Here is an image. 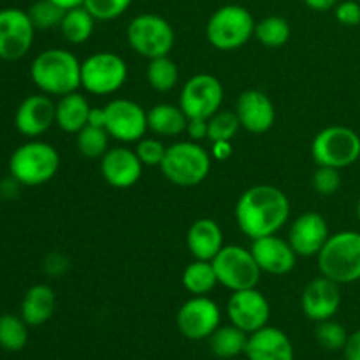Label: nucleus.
Here are the masks:
<instances>
[{
  "instance_id": "obj_48",
  "label": "nucleus",
  "mask_w": 360,
  "mask_h": 360,
  "mask_svg": "<svg viewBox=\"0 0 360 360\" xmlns=\"http://www.w3.org/2000/svg\"><path fill=\"white\" fill-rule=\"evenodd\" d=\"M357 217H359V220H360V199H359V202H357Z\"/></svg>"
},
{
  "instance_id": "obj_3",
  "label": "nucleus",
  "mask_w": 360,
  "mask_h": 360,
  "mask_svg": "<svg viewBox=\"0 0 360 360\" xmlns=\"http://www.w3.org/2000/svg\"><path fill=\"white\" fill-rule=\"evenodd\" d=\"M322 276L338 285L360 280V232L341 231L330 234L316 255Z\"/></svg>"
},
{
  "instance_id": "obj_30",
  "label": "nucleus",
  "mask_w": 360,
  "mask_h": 360,
  "mask_svg": "<svg viewBox=\"0 0 360 360\" xmlns=\"http://www.w3.org/2000/svg\"><path fill=\"white\" fill-rule=\"evenodd\" d=\"M146 77L153 90L165 94L178 84L179 69L174 60L169 58V55L158 56V58H151L148 63Z\"/></svg>"
},
{
  "instance_id": "obj_9",
  "label": "nucleus",
  "mask_w": 360,
  "mask_h": 360,
  "mask_svg": "<svg viewBox=\"0 0 360 360\" xmlns=\"http://www.w3.org/2000/svg\"><path fill=\"white\" fill-rule=\"evenodd\" d=\"M211 262L217 271L218 283L232 292L255 288L262 274L255 257L243 246H224Z\"/></svg>"
},
{
  "instance_id": "obj_46",
  "label": "nucleus",
  "mask_w": 360,
  "mask_h": 360,
  "mask_svg": "<svg viewBox=\"0 0 360 360\" xmlns=\"http://www.w3.org/2000/svg\"><path fill=\"white\" fill-rule=\"evenodd\" d=\"M88 125L104 127L105 129V111L104 108H91L90 116H88Z\"/></svg>"
},
{
  "instance_id": "obj_33",
  "label": "nucleus",
  "mask_w": 360,
  "mask_h": 360,
  "mask_svg": "<svg viewBox=\"0 0 360 360\" xmlns=\"http://www.w3.org/2000/svg\"><path fill=\"white\" fill-rule=\"evenodd\" d=\"M76 146L83 157L102 158L109 150V132L104 127L86 125L76 134Z\"/></svg>"
},
{
  "instance_id": "obj_37",
  "label": "nucleus",
  "mask_w": 360,
  "mask_h": 360,
  "mask_svg": "<svg viewBox=\"0 0 360 360\" xmlns=\"http://www.w3.org/2000/svg\"><path fill=\"white\" fill-rule=\"evenodd\" d=\"M132 0H84L83 6L97 21H111L122 16Z\"/></svg>"
},
{
  "instance_id": "obj_39",
  "label": "nucleus",
  "mask_w": 360,
  "mask_h": 360,
  "mask_svg": "<svg viewBox=\"0 0 360 360\" xmlns=\"http://www.w3.org/2000/svg\"><path fill=\"white\" fill-rule=\"evenodd\" d=\"M165 151H167V146L162 141L153 139V137L137 141L136 153L139 160L143 162V165H158L160 167L162 160L165 157Z\"/></svg>"
},
{
  "instance_id": "obj_14",
  "label": "nucleus",
  "mask_w": 360,
  "mask_h": 360,
  "mask_svg": "<svg viewBox=\"0 0 360 360\" xmlns=\"http://www.w3.org/2000/svg\"><path fill=\"white\" fill-rule=\"evenodd\" d=\"M105 130L122 143H136L148 130V112L137 102L115 98L104 108Z\"/></svg>"
},
{
  "instance_id": "obj_34",
  "label": "nucleus",
  "mask_w": 360,
  "mask_h": 360,
  "mask_svg": "<svg viewBox=\"0 0 360 360\" xmlns=\"http://www.w3.org/2000/svg\"><path fill=\"white\" fill-rule=\"evenodd\" d=\"M207 139L211 143H217V141H232L238 134L239 123L238 115L236 111H218L207 120Z\"/></svg>"
},
{
  "instance_id": "obj_24",
  "label": "nucleus",
  "mask_w": 360,
  "mask_h": 360,
  "mask_svg": "<svg viewBox=\"0 0 360 360\" xmlns=\"http://www.w3.org/2000/svg\"><path fill=\"white\" fill-rule=\"evenodd\" d=\"M56 308V295L49 285L39 283L27 290L21 301V319L28 327H39L48 322Z\"/></svg>"
},
{
  "instance_id": "obj_38",
  "label": "nucleus",
  "mask_w": 360,
  "mask_h": 360,
  "mask_svg": "<svg viewBox=\"0 0 360 360\" xmlns=\"http://www.w3.org/2000/svg\"><path fill=\"white\" fill-rule=\"evenodd\" d=\"M341 186V174L340 169L326 167L319 165V169L313 174V188L320 195H333L340 190Z\"/></svg>"
},
{
  "instance_id": "obj_28",
  "label": "nucleus",
  "mask_w": 360,
  "mask_h": 360,
  "mask_svg": "<svg viewBox=\"0 0 360 360\" xmlns=\"http://www.w3.org/2000/svg\"><path fill=\"white\" fill-rule=\"evenodd\" d=\"M95 21L97 20L91 16L86 7H74V9L65 11L62 23H60V30L70 44H83L94 34Z\"/></svg>"
},
{
  "instance_id": "obj_31",
  "label": "nucleus",
  "mask_w": 360,
  "mask_h": 360,
  "mask_svg": "<svg viewBox=\"0 0 360 360\" xmlns=\"http://www.w3.org/2000/svg\"><path fill=\"white\" fill-rule=\"evenodd\" d=\"M28 341V323L21 315H0V348L7 352L23 350Z\"/></svg>"
},
{
  "instance_id": "obj_11",
  "label": "nucleus",
  "mask_w": 360,
  "mask_h": 360,
  "mask_svg": "<svg viewBox=\"0 0 360 360\" xmlns=\"http://www.w3.org/2000/svg\"><path fill=\"white\" fill-rule=\"evenodd\" d=\"M224 84L213 74H197L183 84L179 108L188 118L210 120L221 109Z\"/></svg>"
},
{
  "instance_id": "obj_16",
  "label": "nucleus",
  "mask_w": 360,
  "mask_h": 360,
  "mask_svg": "<svg viewBox=\"0 0 360 360\" xmlns=\"http://www.w3.org/2000/svg\"><path fill=\"white\" fill-rule=\"evenodd\" d=\"M56 123V104L46 94L30 95L16 109L14 125L25 137H39Z\"/></svg>"
},
{
  "instance_id": "obj_40",
  "label": "nucleus",
  "mask_w": 360,
  "mask_h": 360,
  "mask_svg": "<svg viewBox=\"0 0 360 360\" xmlns=\"http://www.w3.org/2000/svg\"><path fill=\"white\" fill-rule=\"evenodd\" d=\"M336 20L345 27L360 25V4L355 0H345L336 6Z\"/></svg>"
},
{
  "instance_id": "obj_15",
  "label": "nucleus",
  "mask_w": 360,
  "mask_h": 360,
  "mask_svg": "<svg viewBox=\"0 0 360 360\" xmlns=\"http://www.w3.org/2000/svg\"><path fill=\"white\" fill-rule=\"evenodd\" d=\"M227 315L232 326L239 327L246 334H252L267 326L271 306L262 292L257 288H246L232 292L227 302Z\"/></svg>"
},
{
  "instance_id": "obj_4",
  "label": "nucleus",
  "mask_w": 360,
  "mask_h": 360,
  "mask_svg": "<svg viewBox=\"0 0 360 360\" xmlns=\"http://www.w3.org/2000/svg\"><path fill=\"white\" fill-rule=\"evenodd\" d=\"M60 169V155L44 141H28L13 151L9 172L20 185L39 186L51 181Z\"/></svg>"
},
{
  "instance_id": "obj_7",
  "label": "nucleus",
  "mask_w": 360,
  "mask_h": 360,
  "mask_svg": "<svg viewBox=\"0 0 360 360\" xmlns=\"http://www.w3.org/2000/svg\"><path fill=\"white\" fill-rule=\"evenodd\" d=\"M311 157L316 165L345 169L360 158V136L343 125L320 130L311 144Z\"/></svg>"
},
{
  "instance_id": "obj_8",
  "label": "nucleus",
  "mask_w": 360,
  "mask_h": 360,
  "mask_svg": "<svg viewBox=\"0 0 360 360\" xmlns=\"http://www.w3.org/2000/svg\"><path fill=\"white\" fill-rule=\"evenodd\" d=\"M174 39L171 23L153 13H143L132 18L127 27V41L130 48L148 60L169 55L174 46Z\"/></svg>"
},
{
  "instance_id": "obj_10",
  "label": "nucleus",
  "mask_w": 360,
  "mask_h": 360,
  "mask_svg": "<svg viewBox=\"0 0 360 360\" xmlns=\"http://www.w3.org/2000/svg\"><path fill=\"white\" fill-rule=\"evenodd\" d=\"M129 69L116 53L101 51L81 63V86L94 95H111L125 84Z\"/></svg>"
},
{
  "instance_id": "obj_19",
  "label": "nucleus",
  "mask_w": 360,
  "mask_h": 360,
  "mask_svg": "<svg viewBox=\"0 0 360 360\" xmlns=\"http://www.w3.org/2000/svg\"><path fill=\"white\" fill-rule=\"evenodd\" d=\"M250 252L255 257L260 271L274 274V276L288 274L297 262V253L294 252L288 239L285 241L276 234L253 239Z\"/></svg>"
},
{
  "instance_id": "obj_23",
  "label": "nucleus",
  "mask_w": 360,
  "mask_h": 360,
  "mask_svg": "<svg viewBox=\"0 0 360 360\" xmlns=\"http://www.w3.org/2000/svg\"><path fill=\"white\" fill-rule=\"evenodd\" d=\"M186 246L197 260H213L224 248V232L211 218L193 221L186 234Z\"/></svg>"
},
{
  "instance_id": "obj_12",
  "label": "nucleus",
  "mask_w": 360,
  "mask_h": 360,
  "mask_svg": "<svg viewBox=\"0 0 360 360\" xmlns=\"http://www.w3.org/2000/svg\"><path fill=\"white\" fill-rule=\"evenodd\" d=\"M35 27L27 11L18 7L0 9V58L20 60L34 44Z\"/></svg>"
},
{
  "instance_id": "obj_43",
  "label": "nucleus",
  "mask_w": 360,
  "mask_h": 360,
  "mask_svg": "<svg viewBox=\"0 0 360 360\" xmlns=\"http://www.w3.org/2000/svg\"><path fill=\"white\" fill-rule=\"evenodd\" d=\"M343 355L347 360H360V329L348 334L347 345L343 348Z\"/></svg>"
},
{
  "instance_id": "obj_22",
  "label": "nucleus",
  "mask_w": 360,
  "mask_h": 360,
  "mask_svg": "<svg viewBox=\"0 0 360 360\" xmlns=\"http://www.w3.org/2000/svg\"><path fill=\"white\" fill-rule=\"evenodd\" d=\"M245 355L248 360H294V345L278 327L266 326L248 336Z\"/></svg>"
},
{
  "instance_id": "obj_20",
  "label": "nucleus",
  "mask_w": 360,
  "mask_h": 360,
  "mask_svg": "<svg viewBox=\"0 0 360 360\" xmlns=\"http://www.w3.org/2000/svg\"><path fill=\"white\" fill-rule=\"evenodd\" d=\"M143 167L136 150L123 146L108 150L101 158L102 178L115 188H130L136 185L143 174Z\"/></svg>"
},
{
  "instance_id": "obj_29",
  "label": "nucleus",
  "mask_w": 360,
  "mask_h": 360,
  "mask_svg": "<svg viewBox=\"0 0 360 360\" xmlns=\"http://www.w3.org/2000/svg\"><path fill=\"white\" fill-rule=\"evenodd\" d=\"M183 287L192 295H207L218 285L217 271L210 260H193L183 271Z\"/></svg>"
},
{
  "instance_id": "obj_25",
  "label": "nucleus",
  "mask_w": 360,
  "mask_h": 360,
  "mask_svg": "<svg viewBox=\"0 0 360 360\" xmlns=\"http://www.w3.org/2000/svg\"><path fill=\"white\" fill-rule=\"evenodd\" d=\"M90 104L79 91H72L56 102V125L67 134H77L88 125Z\"/></svg>"
},
{
  "instance_id": "obj_5",
  "label": "nucleus",
  "mask_w": 360,
  "mask_h": 360,
  "mask_svg": "<svg viewBox=\"0 0 360 360\" xmlns=\"http://www.w3.org/2000/svg\"><path fill=\"white\" fill-rule=\"evenodd\" d=\"M160 171L174 185L195 186L210 174L211 153H207L195 141L174 143L167 146Z\"/></svg>"
},
{
  "instance_id": "obj_21",
  "label": "nucleus",
  "mask_w": 360,
  "mask_h": 360,
  "mask_svg": "<svg viewBox=\"0 0 360 360\" xmlns=\"http://www.w3.org/2000/svg\"><path fill=\"white\" fill-rule=\"evenodd\" d=\"M236 115L245 130L252 134H264L274 125L276 109L271 98L260 90H246L239 95Z\"/></svg>"
},
{
  "instance_id": "obj_27",
  "label": "nucleus",
  "mask_w": 360,
  "mask_h": 360,
  "mask_svg": "<svg viewBox=\"0 0 360 360\" xmlns=\"http://www.w3.org/2000/svg\"><path fill=\"white\" fill-rule=\"evenodd\" d=\"M248 336L250 334L232 323L224 327L220 326L210 336V348L218 359H234L246 352Z\"/></svg>"
},
{
  "instance_id": "obj_26",
  "label": "nucleus",
  "mask_w": 360,
  "mask_h": 360,
  "mask_svg": "<svg viewBox=\"0 0 360 360\" xmlns=\"http://www.w3.org/2000/svg\"><path fill=\"white\" fill-rule=\"evenodd\" d=\"M188 116L179 105L157 104L148 111V130L160 137H176L186 130Z\"/></svg>"
},
{
  "instance_id": "obj_44",
  "label": "nucleus",
  "mask_w": 360,
  "mask_h": 360,
  "mask_svg": "<svg viewBox=\"0 0 360 360\" xmlns=\"http://www.w3.org/2000/svg\"><path fill=\"white\" fill-rule=\"evenodd\" d=\"M211 157L218 158V160H225L232 155V144L231 141H217V143H211Z\"/></svg>"
},
{
  "instance_id": "obj_36",
  "label": "nucleus",
  "mask_w": 360,
  "mask_h": 360,
  "mask_svg": "<svg viewBox=\"0 0 360 360\" xmlns=\"http://www.w3.org/2000/svg\"><path fill=\"white\" fill-rule=\"evenodd\" d=\"M315 338L316 341H319L320 347L326 348V350L336 352V350H343L345 348V345H347V340H348V333L340 322L329 319L316 323Z\"/></svg>"
},
{
  "instance_id": "obj_17",
  "label": "nucleus",
  "mask_w": 360,
  "mask_h": 360,
  "mask_svg": "<svg viewBox=\"0 0 360 360\" xmlns=\"http://www.w3.org/2000/svg\"><path fill=\"white\" fill-rule=\"evenodd\" d=\"M341 306L340 285L329 278H315L309 281L301 297L302 313L313 322L333 319Z\"/></svg>"
},
{
  "instance_id": "obj_1",
  "label": "nucleus",
  "mask_w": 360,
  "mask_h": 360,
  "mask_svg": "<svg viewBox=\"0 0 360 360\" xmlns=\"http://www.w3.org/2000/svg\"><path fill=\"white\" fill-rule=\"evenodd\" d=\"M290 217L288 197L273 185H255L243 192L236 204L238 227L250 239L273 236Z\"/></svg>"
},
{
  "instance_id": "obj_18",
  "label": "nucleus",
  "mask_w": 360,
  "mask_h": 360,
  "mask_svg": "<svg viewBox=\"0 0 360 360\" xmlns=\"http://www.w3.org/2000/svg\"><path fill=\"white\" fill-rule=\"evenodd\" d=\"M329 225L320 213L309 211L297 217L288 232V243L301 257H316L329 239Z\"/></svg>"
},
{
  "instance_id": "obj_2",
  "label": "nucleus",
  "mask_w": 360,
  "mask_h": 360,
  "mask_svg": "<svg viewBox=\"0 0 360 360\" xmlns=\"http://www.w3.org/2000/svg\"><path fill=\"white\" fill-rule=\"evenodd\" d=\"M30 77L42 94L63 97L81 86V62L69 49H46L32 62Z\"/></svg>"
},
{
  "instance_id": "obj_6",
  "label": "nucleus",
  "mask_w": 360,
  "mask_h": 360,
  "mask_svg": "<svg viewBox=\"0 0 360 360\" xmlns=\"http://www.w3.org/2000/svg\"><path fill=\"white\" fill-rule=\"evenodd\" d=\"M255 20L246 7L229 4L211 14L206 25V37L213 48L220 51H232L255 35Z\"/></svg>"
},
{
  "instance_id": "obj_41",
  "label": "nucleus",
  "mask_w": 360,
  "mask_h": 360,
  "mask_svg": "<svg viewBox=\"0 0 360 360\" xmlns=\"http://www.w3.org/2000/svg\"><path fill=\"white\" fill-rule=\"evenodd\" d=\"M207 129H210V127H207V120L188 118L185 132L188 134L190 141H195V143H199V141L207 139Z\"/></svg>"
},
{
  "instance_id": "obj_32",
  "label": "nucleus",
  "mask_w": 360,
  "mask_h": 360,
  "mask_svg": "<svg viewBox=\"0 0 360 360\" xmlns=\"http://www.w3.org/2000/svg\"><path fill=\"white\" fill-rule=\"evenodd\" d=\"M290 25L281 16H267L255 25V37L267 48H280L290 39Z\"/></svg>"
},
{
  "instance_id": "obj_42",
  "label": "nucleus",
  "mask_w": 360,
  "mask_h": 360,
  "mask_svg": "<svg viewBox=\"0 0 360 360\" xmlns=\"http://www.w3.org/2000/svg\"><path fill=\"white\" fill-rule=\"evenodd\" d=\"M67 267H69V262L60 253H51V255L46 257L44 271L49 276H60L62 273H65Z\"/></svg>"
},
{
  "instance_id": "obj_45",
  "label": "nucleus",
  "mask_w": 360,
  "mask_h": 360,
  "mask_svg": "<svg viewBox=\"0 0 360 360\" xmlns=\"http://www.w3.org/2000/svg\"><path fill=\"white\" fill-rule=\"evenodd\" d=\"M302 2H304L309 9L320 11V13H322V11L334 9V7L338 6V0H302Z\"/></svg>"
},
{
  "instance_id": "obj_35",
  "label": "nucleus",
  "mask_w": 360,
  "mask_h": 360,
  "mask_svg": "<svg viewBox=\"0 0 360 360\" xmlns=\"http://www.w3.org/2000/svg\"><path fill=\"white\" fill-rule=\"evenodd\" d=\"M27 13L34 23L35 30H49V28L60 27L65 9L49 2V0H37V2L32 4Z\"/></svg>"
},
{
  "instance_id": "obj_13",
  "label": "nucleus",
  "mask_w": 360,
  "mask_h": 360,
  "mask_svg": "<svg viewBox=\"0 0 360 360\" xmlns=\"http://www.w3.org/2000/svg\"><path fill=\"white\" fill-rule=\"evenodd\" d=\"M221 313L214 301L207 295H193L179 308L176 315L178 330L192 341L210 340L211 334L220 327Z\"/></svg>"
},
{
  "instance_id": "obj_47",
  "label": "nucleus",
  "mask_w": 360,
  "mask_h": 360,
  "mask_svg": "<svg viewBox=\"0 0 360 360\" xmlns=\"http://www.w3.org/2000/svg\"><path fill=\"white\" fill-rule=\"evenodd\" d=\"M49 2L56 4L58 7H62V9L69 11V9H74V7H79L83 6L84 0H49Z\"/></svg>"
}]
</instances>
